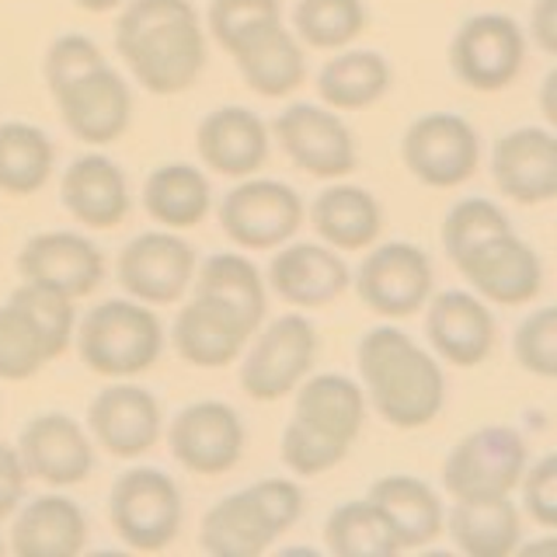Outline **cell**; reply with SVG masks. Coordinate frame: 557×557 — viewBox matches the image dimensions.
I'll use <instances>...</instances> for the list:
<instances>
[{
    "label": "cell",
    "mask_w": 557,
    "mask_h": 557,
    "mask_svg": "<svg viewBox=\"0 0 557 557\" xmlns=\"http://www.w3.org/2000/svg\"><path fill=\"white\" fill-rule=\"evenodd\" d=\"M11 300L25 307V313L35 321V327L42 331L49 356L60 359L70 348V342H74V324H77L74 300L57 293V289L35 286V283H22L11 293Z\"/></svg>",
    "instance_id": "cell-40"
},
{
    "label": "cell",
    "mask_w": 557,
    "mask_h": 557,
    "mask_svg": "<svg viewBox=\"0 0 557 557\" xmlns=\"http://www.w3.org/2000/svg\"><path fill=\"white\" fill-rule=\"evenodd\" d=\"M196 147L206 168L226 178H248L269 161V129L251 109L226 104L199 122Z\"/></svg>",
    "instance_id": "cell-22"
},
{
    "label": "cell",
    "mask_w": 557,
    "mask_h": 557,
    "mask_svg": "<svg viewBox=\"0 0 557 557\" xmlns=\"http://www.w3.org/2000/svg\"><path fill=\"white\" fill-rule=\"evenodd\" d=\"M209 202H213V188H209L206 174L191 164L157 168L144 185V209L168 231L199 226L209 213Z\"/></svg>",
    "instance_id": "cell-33"
},
{
    "label": "cell",
    "mask_w": 557,
    "mask_h": 557,
    "mask_svg": "<svg viewBox=\"0 0 557 557\" xmlns=\"http://www.w3.org/2000/svg\"><path fill=\"white\" fill-rule=\"evenodd\" d=\"M66 129L84 144H115L133 122V91L109 63L95 66L91 74L70 81L57 95Z\"/></svg>",
    "instance_id": "cell-15"
},
{
    "label": "cell",
    "mask_w": 557,
    "mask_h": 557,
    "mask_svg": "<svg viewBox=\"0 0 557 557\" xmlns=\"http://www.w3.org/2000/svg\"><path fill=\"white\" fill-rule=\"evenodd\" d=\"M460 269L474 293L487 304L498 307H519L530 304L544 289V265L540 255L530 248L527 240H519L512 231L498 234L492 240L478 244L474 251L453 261Z\"/></svg>",
    "instance_id": "cell-14"
},
{
    "label": "cell",
    "mask_w": 557,
    "mask_h": 557,
    "mask_svg": "<svg viewBox=\"0 0 557 557\" xmlns=\"http://www.w3.org/2000/svg\"><path fill=\"white\" fill-rule=\"evenodd\" d=\"M352 283L345 258L324 244H289L269 265V286L293 307H324Z\"/></svg>",
    "instance_id": "cell-23"
},
{
    "label": "cell",
    "mask_w": 557,
    "mask_h": 557,
    "mask_svg": "<svg viewBox=\"0 0 557 557\" xmlns=\"http://www.w3.org/2000/svg\"><path fill=\"white\" fill-rule=\"evenodd\" d=\"M554 81H557V74H554V70H550V74H547V81H544V91H547V95H550V84H554ZM544 115H547L550 122L557 119V112H554V104H550V98H544Z\"/></svg>",
    "instance_id": "cell-50"
},
{
    "label": "cell",
    "mask_w": 557,
    "mask_h": 557,
    "mask_svg": "<svg viewBox=\"0 0 557 557\" xmlns=\"http://www.w3.org/2000/svg\"><path fill=\"white\" fill-rule=\"evenodd\" d=\"M394 70L391 63L373 49H348L327 60L318 77V95L327 109L335 112H356L370 109L391 91Z\"/></svg>",
    "instance_id": "cell-32"
},
{
    "label": "cell",
    "mask_w": 557,
    "mask_h": 557,
    "mask_svg": "<svg viewBox=\"0 0 557 557\" xmlns=\"http://www.w3.org/2000/svg\"><path fill=\"white\" fill-rule=\"evenodd\" d=\"M0 550H4V544H0Z\"/></svg>",
    "instance_id": "cell-51"
},
{
    "label": "cell",
    "mask_w": 557,
    "mask_h": 557,
    "mask_svg": "<svg viewBox=\"0 0 557 557\" xmlns=\"http://www.w3.org/2000/svg\"><path fill=\"white\" fill-rule=\"evenodd\" d=\"M362 387L376 414L397 429H422L446 405V376L425 348H418L400 327L366 331L359 348Z\"/></svg>",
    "instance_id": "cell-2"
},
{
    "label": "cell",
    "mask_w": 557,
    "mask_h": 557,
    "mask_svg": "<svg viewBox=\"0 0 557 557\" xmlns=\"http://www.w3.org/2000/svg\"><path fill=\"white\" fill-rule=\"evenodd\" d=\"M522 60H527V35L509 14H474L457 28L449 46V66L474 91H502L509 87Z\"/></svg>",
    "instance_id": "cell-9"
},
{
    "label": "cell",
    "mask_w": 557,
    "mask_h": 557,
    "mask_svg": "<svg viewBox=\"0 0 557 557\" xmlns=\"http://www.w3.org/2000/svg\"><path fill=\"white\" fill-rule=\"evenodd\" d=\"M17 457L28 478H39L52 487L81 484L95 467V446L84 425L63 411L35 414L17 435Z\"/></svg>",
    "instance_id": "cell-18"
},
{
    "label": "cell",
    "mask_w": 557,
    "mask_h": 557,
    "mask_svg": "<svg viewBox=\"0 0 557 557\" xmlns=\"http://www.w3.org/2000/svg\"><path fill=\"white\" fill-rule=\"evenodd\" d=\"M191 278H196L199 296H209V300L231 307L251 331L261 327V318H265V283H261L258 269L244 255L223 251L206 258L199 275Z\"/></svg>",
    "instance_id": "cell-34"
},
{
    "label": "cell",
    "mask_w": 557,
    "mask_h": 557,
    "mask_svg": "<svg viewBox=\"0 0 557 557\" xmlns=\"http://www.w3.org/2000/svg\"><path fill=\"white\" fill-rule=\"evenodd\" d=\"M359 300L380 318H411L432 293V261L408 240L380 244L362 258L356 272Z\"/></svg>",
    "instance_id": "cell-10"
},
{
    "label": "cell",
    "mask_w": 557,
    "mask_h": 557,
    "mask_svg": "<svg viewBox=\"0 0 557 557\" xmlns=\"http://www.w3.org/2000/svg\"><path fill=\"white\" fill-rule=\"evenodd\" d=\"M275 136L289 161L313 178H345L356 171V139L335 109L296 101L278 112Z\"/></svg>",
    "instance_id": "cell-11"
},
{
    "label": "cell",
    "mask_w": 557,
    "mask_h": 557,
    "mask_svg": "<svg viewBox=\"0 0 557 557\" xmlns=\"http://www.w3.org/2000/svg\"><path fill=\"white\" fill-rule=\"evenodd\" d=\"M60 199L66 213L84 226L109 231L129 216V185L115 161L101 153H84L63 171Z\"/></svg>",
    "instance_id": "cell-24"
},
{
    "label": "cell",
    "mask_w": 557,
    "mask_h": 557,
    "mask_svg": "<svg viewBox=\"0 0 557 557\" xmlns=\"http://www.w3.org/2000/svg\"><path fill=\"white\" fill-rule=\"evenodd\" d=\"M522 502L533 522H540L544 530H550L557 522V457L547 453L544 460H536L530 470H522Z\"/></svg>",
    "instance_id": "cell-46"
},
{
    "label": "cell",
    "mask_w": 557,
    "mask_h": 557,
    "mask_svg": "<svg viewBox=\"0 0 557 557\" xmlns=\"http://www.w3.org/2000/svg\"><path fill=\"white\" fill-rule=\"evenodd\" d=\"M119 283L139 304H178L196 275V251L171 231H147L119 255Z\"/></svg>",
    "instance_id": "cell-12"
},
{
    "label": "cell",
    "mask_w": 557,
    "mask_h": 557,
    "mask_svg": "<svg viewBox=\"0 0 557 557\" xmlns=\"http://www.w3.org/2000/svg\"><path fill=\"white\" fill-rule=\"evenodd\" d=\"M324 544L338 557H391L397 544L370 502H345L324 522Z\"/></svg>",
    "instance_id": "cell-36"
},
{
    "label": "cell",
    "mask_w": 557,
    "mask_h": 557,
    "mask_svg": "<svg viewBox=\"0 0 557 557\" xmlns=\"http://www.w3.org/2000/svg\"><path fill=\"white\" fill-rule=\"evenodd\" d=\"M492 174L502 196L540 206L557 196V139L544 126L505 133L492 150Z\"/></svg>",
    "instance_id": "cell-19"
},
{
    "label": "cell",
    "mask_w": 557,
    "mask_h": 557,
    "mask_svg": "<svg viewBox=\"0 0 557 557\" xmlns=\"http://www.w3.org/2000/svg\"><path fill=\"white\" fill-rule=\"evenodd\" d=\"M362 0H300L293 11L296 39L310 49H345L366 28Z\"/></svg>",
    "instance_id": "cell-37"
},
{
    "label": "cell",
    "mask_w": 557,
    "mask_h": 557,
    "mask_svg": "<svg viewBox=\"0 0 557 557\" xmlns=\"http://www.w3.org/2000/svg\"><path fill=\"white\" fill-rule=\"evenodd\" d=\"M293 418L307 429L321 432L324 440H335L352 449L366 422V394L356 380L342 373L304 376V383L296 387Z\"/></svg>",
    "instance_id": "cell-28"
},
{
    "label": "cell",
    "mask_w": 557,
    "mask_h": 557,
    "mask_svg": "<svg viewBox=\"0 0 557 557\" xmlns=\"http://www.w3.org/2000/svg\"><path fill=\"white\" fill-rule=\"evenodd\" d=\"M255 331L244 324L231 307H223L209 296H199L178 310L171 327V342L178 356L199 370H220V366L234 362L244 345L251 342Z\"/></svg>",
    "instance_id": "cell-21"
},
{
    "label": "cell",
    "mask_w": 557,
    "mask_h": 557,
    "mask_svg": "<svg viewBox=\"0 0 557 557\" xmlns=\"http://www.w3.org/2000/svg\"><path fill=\"white\" fill-rule=\"evenodd\" d=\"M109 519L126 547L164 550L182 530L178 484L157 467H133L112 484Z\"/></svg>",
    "instance_id": "cell-4"
},
{
    "label": "cell",
    "mask_w": 557,
    "mask_h": 557,
    "mask_svg": "<svg viewBox=\"0 0 557 557\" xmlns=\"http://www.w3.org/2000/svg\"><path fill=\"white\" fill-rule=\"evenodd\" d=\"M527 470V443L509 425H484L463 435L443 463V484L453 498L509 495Z\"/></svg>",
    "instance_id": "cell-6"
},
{
    "label": "cell",
    "mask_w": 557,
    "mask_h": 557,
    "mask_svg": "<svg viewBox=\"0 0 557 557\" xmlns=\"http://www.w3.org/2000/svg\"><path fill=\"white\" fill-rule=\"evenodd\" d=\"M318 356V335L304 313H283L255 338L240 362V387L255 400H278L293 394Z\"/></svg>",
    "instance_id": "cell-7"
},
{
    "label": "cell",
    "mask_w": 557,
    "mask_h": 557,
    "mask_svg": "<svg viewBox=\"0 0 557 557\" xmlns=\"http://www.w3.org/2000/svg\"><path fill=\"white\" fill-rule=\"evenodd\" d=\"M248 492L261 505V512H265V519L272 522V530L278 536H283L289 527H296V519L304 516V492H300V484H293L286 478L255 481Z\"/></svg>",
    "instance_id": "cell-45"
},
{
    "label": "cell",
    "mask_w": 557,
    "mask_h": 557,
    "mask_svg": "<svg viewBox=\"0 0 557 557\" xmlns=\"http://www.w3.org/2000/svg\"><path fill=\"white\" fill-rule=\"evenodd\" d=\"M74 4L81 8V11H91V14H104V11H112V8H119L122 0H74Z\"/></svg>",
    "instance_id": "cell-49"
},
{
    "label": "cell",
    "mask_w": 557,
    "mask_h": 557,
    "mask_svg": "<svg viewBox=\"0 0 557 557\" xmlns=\"http://www.w3.org/2000/svg\"><path fill=\"white\" fill-rule=\"evenodd\" d=\"M17 272L25 283L57 289L70 300L91 296L104 278V255L98 244L74 231H46L35 234L22 255H17Z\"/></svg>",
    "instance_id": "cell-16"
},
{
    "label": "cell",
    "mask_w": 557,
    "mask_h": 557,
    "mask_svg": "<svg viewBox=\"0 0 557 557\" xmlns=\"http://www.w3.org/2000/svg\"><path fill=\"white\" fill-rule=\"evenodd\" d=\"M234 63L240 77L248 81L251 91L261 98H286L307 81V52L296 32L283 28V22H272L248 35L234 52Z\"/></svg>",
    "instance_id": "cell-25"
},
{
    "label": "cell",
    "mask_w": 557,
    "mask_h": 557,
    "mask_svg": "<svg viewBox=\"0 0 557 557\" xmlns=\"http://www.w3.org/2000/svg\"><path fill=\"white\" fill-rule=\"evenodd\" d=\"M46 362H52V356L42 331L35 327L22 304L8 300L0 307V380H32Z\"/></svg>",
    "instance_id": "cell-38"
},
{
    "label": "cell",
    "mask_w": 557,
    "mask_h": 557,
    "mask_svg": "<svg viewBox=\"0 0 557 557\" xmlns=\"http://www.w3.org/2000/svg\"><path fill=\"white\" fill-rule=\"evenodd\" d=\"M272 22H283L278 0H213L209 8V32L226 52H234L248 35Z\"/></svg>",
    "instance_id": "cell-41"
},
{
    "label": "cell",
    "mask_w": 557,
    "mask_h": 557,
    "mask_svg": "<svg viewBox=\"0 0 557 557\" xmlns=\"http://www.w3.org/2000/svg\"><path fill=\"white\" fill-rule=\"evenodd\" d=\"M74 335L87 370L115 380L147 373L164 348L161 321L150 307H139V300H104L91 307Z\"/></svg>",
    "instance_id": "cell-3"
},
{
    "label": "cell",
    "mask_w": 557,
    "mask_h": 557,
    "mask_svg": "<svg viewBox=\"0 0 557 557\" xmlns=\"http://www.w3.org/2000/svg\"><path fill=\"white\" fill-rule=\"evenodd\" d=\"M516 359L533 376H557V310L540 307L516 327Z\"/></svg>",
    "instance_id": "cell-43"
},
{
    "label": "cell",
    "mask_w": 557,
    "mask_h": 557,
    "mask_svg": "<svg viewBox=\"0 0 557 557\" xmlns=\"http://www.w3.org/2000/svg\"><path fill=\"white\" fill-rule=\"evenodd\" d=\"M168 443L174 460L191 474L216 478L234 470L244 453V422L223 400H196L171 418Z\"/></svg>",
    "instance_id": "cell-13"
},
{
    "label": "cell",
    "mask_w": 557,
    "mask_h": 557,
    "mask_svg": "<svg viewBox=\"0 0 557 557\" xmlns=\"http://www.w3.org/2000/svg\"><path fill=\"white\" fill-rule=\"evenodd\" d=\"M115 49L150 95H182L206 66V35L191 0H129L115 22Z\"/></svg>",
    "instance_id": "cell-1"
},
{
    "label": "cell",
    "mask_w": 557,
    "mask_h": 557,
    "mask_svg": "<svg viewBox=\"0 0 557 557\" xmlns=\"http://www.w3.org/2000/svg\"><path fill=\"white\" fill-rule=\"evenodd\" d=\"M366 502L383 516L387 530L394 536L397 550H414L432 544L443 533V502L425 481L408 478V474H387L373 481Z\"/></svg>",
    "instance_id": "cell-26"
},
{
    "label": "cell",
    "mask_w": 557,
    "mask_h": 557,
    "mask_svg": "<svg viewBox=\"0 0 557 557\" xmlns=\"http://www.w3.org/2000/svg\"><path fill=\"white\" fill-rule=\"evenodd\" d=\"M52 164H57V147L39 126L28 122L0 126V191L32 196L52 178Z\"/></svg>",
    "instance_id": "cell-35"
},
{
    "label": "cell",
    "mask_w": 557,
    "mask_h": 557,
    "mask_svg": "<svg viewBox=\"0 0 557 557\" xmlns=\"http://www.w3.org/2000/svg\"><path fill=\"white\" fill-rule=\"evenodd\" d=\"M304 223V199L286 182L251 178L240 182L223 196L220 226L237 248L248 251H272L300 231Z\"/></svg>",
    "instance_id": "cell-5"
},
{
    "label": "cell",
    "mask_w": 557,
    "mask_h": 557,
    "mask_svg": "<svg viewBox=\"0 0 557 557\" xmlns=\"http://www.w3.org/2000/svg\"><path fill=\"white\" fill-rule=\"evenodd\" d=\"M509 216L492 199H460L443 220V248L453 261L470 255L478 244L492 240L498 234H509Z\"/></svg>",
    "instance_id": "cell-39"
},
{
    "label": "cell",
    "mask_w": 557,
    "mask_h": 557,
    "mask_svg": "<svg viewBox=\"0 0 557 557\" xmlns=\"http://www.w3.org/2000/svg\"><path fill=\"white\" fill-rule=\"evenodd\" d=\"M101 63H109V60H104V52L98 49L95 39H87V35H60V39L49 46L46 66H42L49 95H57L60 87H66L70 81L91 74V70Z\"/></svg>",
    "instance_id": "cell-44"
},
{
    "label": "cell",
    "mask_w": 557,
    "mask_h": 557,
    "mask_svg": "<svg viewBox=\"0 0 557 557\" xmlns=\"http://www.w3.org/2000/svg\"><path fill=\"white\" fill-rule=\"evenodd\" d=\"M443 527L449 530L457 550L470 557H509L519 550V512L509 495L453 498Z\"/></svg>",
    "instance_id": "cell-29"
},
{
    "label": "cell",
    "mask_w": 557,
    "mask_h": 557,
    "mask_svg": "<svg viewBox=\"0 0 557 557\" xmlns=\"http://www.w3.org/2000/svg\"><path fill=\"white\" fill-rule=\"evenodd\" d=\"M278 449H283V463L293 474H304V478H318L348 457V446L324 440L321 432L307 429L304 422H296V418H289V425L283 429V446Z\"/></svg>",
    "instance_id": "cell-42"
},
{
    "label": "cell",
    "mask_w": 557,
    "mask_h": 557,
    "mask_svg": "<svg viewBox=\"0 0 557 557\" xmlns=\"http://www.w3.org/2000/svg\"><path fill=\"white\" fill-rule=\"evenodd\" d=\"M310 223L321 240L335 251H366L373 248L383 231V209L373 191L356 185L324 188L310 202Z\"/></svg>",
    "instance_id": "cell-30"
},
{
    "label": "cell",
    "mask_w": 557,
    "mask_h": 557,
    "mask_svg": "<svg viewBox=\"0 0 557 557\" xmlns=\"http://www.w3.org/2000/svg\"><path fill=\"white\" fill-rule=\"evenodd\" d=\"M530 35L540 46V52L554 57L557 52V0H536V8L530 14Z\"/></svg>",
    "instance_id": "cell-48"
},
{
    "label": "cell",
    "mask_w": 557,
    "mask_h": 557,
    "mask_svg": "<svg viewBox=\"0 0 557 557\" xmlns=\"http://www.w3.org/2000/svg\"><path fill=\"white\" fill-rule=\"evenodd\" d=\"M278 540L272 522L261 512V505L251 498V492L226 495L213 509L202 516L199 527V547L213 557H258L265 554Z\"/></svg>",
    "instance_id": "cell-31"
},
{
    "label": "cell",
    "mask_w": 557,
    "mask_h": 557,
    "mask_svg": "<svg viewBox=\"0 0 557 557\" xmlns=\"http://www.w3.org/2000/svg\"><path fill=\"white\" fill-rule=\"evenodd\" d=\"M87 429L119 460H136L157 446L164 418L157 397L136 383H112L87 408Z\"/></svg>",
    "instance_id": "cell-17"
},
{
    "label": "cell",
    "mask_w": 557,
    "mask_h": 557,
    "mask_svg": "<svg viewBox=\"0 0 557 557\" xmlns=\"http://www.w3.org/2000/svg\"><path fill=\"white\" fill-rule=\"evenodd\" d=\"M87 547V516L66 495H39L17 505L11 550L17 557H74Z\"/></svg>",
    "instance_id": "cell-27"
},
{
    "label": "cell",
    "mask_w": 557,
    "mask_h": 557,
    "mask_svg": "<svg viewBox=\"0 0 557 557\" xmlns=\"http://www.w3.org/2000/svg\"><path fill=\"white\" fill-rule=\"evenodd\" d=\"M425 335L440 359L478 366L495 348V318L478 293L446 289L425 310Z\"/></svg>",
    "instance_id": "cell-20"
},
{
    "label": "cell",
    "mask_w": 557,
    "mask_h": 557,
    "mask_svg": "<svg viewBox=\"0 0 557 557\" xmlns=\"http://www.w3.org/2000/svg\"><path fill=\"white\" fill-rule=\"evenodd\" d=\"M25 487H28V470L22 457H17L14 446L0 443V519L17 512V505L25 502Z\"/></svg>",
    "instance_id": "cell-47"
},
{
    "label": "cell",
    "mask_w": 557,
    "mask_h": 557,
    "mask_svg": "<svg viewBox=\"0 0 557 557\" xmlns=\"http://www.w3.org/2000/svg\"><path fill=\"white\" fill-rule=\"evenodd\" d=\"M400 157L422 185L457 188L474 178L481 139L463 115L429 112L408 126L405 139H400Z\"/></svg>",
    "instance_id": "cell-8"
}]
</instances>
